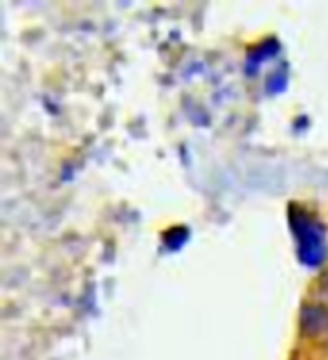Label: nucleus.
I'll return each instance as SVG.
<instances>
[{
  "label": "nucleus",
  "mask_w": 328,
  "mask_h": 360,
  "mask_svg": "<svg viewBox=\"0 0 328 360\" xmlns=\"http://www.w3.org/2000/svg\"><path fill=\"white\" fill-rule=\"evenodd\" d=\"M301 326H303V331L310 335L324 331L328 326V311L324 307H315V304H310V307H306L301 313Z\"/></svg>",
  "instance_id": "nucleus-1"
}]
</instances>
